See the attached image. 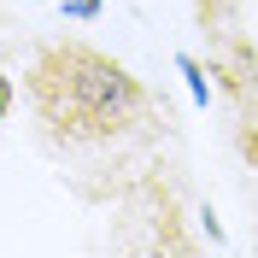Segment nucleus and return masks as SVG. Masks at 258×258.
Returning a JSON list of instances; mask_svg holds the SVG:
<instances>
[{
  "label": "nucleus",
  "mask_w": 258,
  "mask_h": 258,
  "mask_svg": "<svg viewBox=\"0 0 258 258\" xmlns=\"http://www.w3.org/2000/svg\"><path fill=\"white\" fill-rule=\"evenodd\" d=\"M35 112L64 141H106L141 112V82L94 47H47L30 71Z\"/></svg>",
  "instance_id": "f257e3e1"
},
{
  "label": "nucleus",
  "mask_w": 258,
  "mask_h": 258,
  "mask_svg": "<svg viewBox=\"0 0 258 258\" xmlns=\"http://www.w3.org/2000/svg\"><path fill=\"white\" fill-rule=\"evenodd\" d=\"M176 64H182V77H188V94L200 100V106H206V94H211V82H206V71H200V59H188V53H182Z\"/></svg>",
  "instance_id": "f03ea898"
},
{
  "label": "nucleus",
  "mask_w": 258,
  "mask_h": 258,
  "mask_svg": "<svg viewBox=\"0 0 258 258\" xmlns=\"http://www.w3.org/2000/svg\"><path fill=\"white\" fill-rule=\"evenodd\" d=\"M100 0H64V18H94Z\"/></svg>",
  "instance_id": "7ed1b4c3"
},
{
  "label": "nucleus",
  "mask_w": 258,
  "mask_h": 258,
  "mask_svg": "<svg viewBox=\"0 0 258 258\" xmlns=\"http://www.w3.org/2000/svg\"><path fill=\"white\" fill-rule=\"evenodd\" d=\"M6 106H12V82L0 77V117H6Z\"/></svg>",
  "instance_id": "20e7f679"
}]
</instances>
